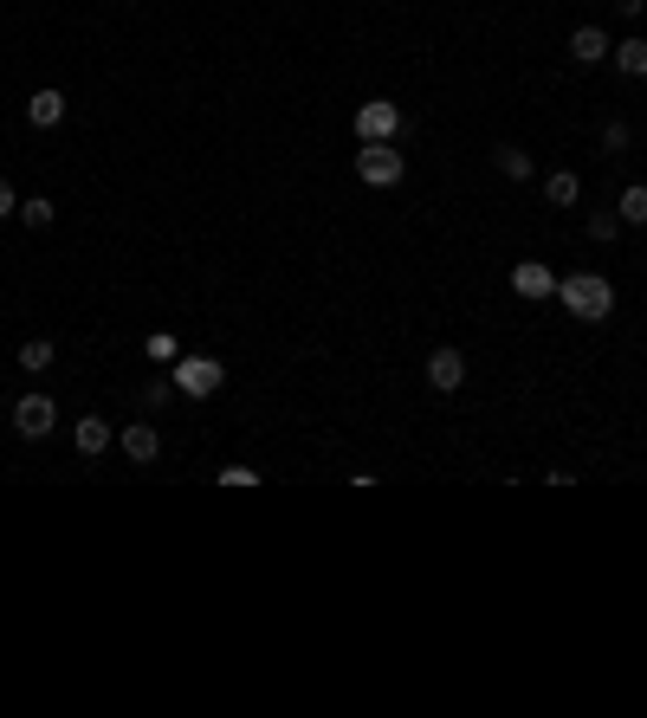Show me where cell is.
<instances>
[{"mask_svg":"<svg viewBox=\"0 0 647 718\" xmlns=\"http://www.w3.org/2000/svg\"><path fill=\"white\" fill-rule=\"evenodd\" d=\"M402 104H389V98H369V104H356V136L363 143H395L402 136Z\"/></svg>","mask_w":647,"mask_h":718,"instance_id":"3","label":"cell"},{"mask_svg":"<svg viewBox=\"0 0 647 718\" xmlns=\"http://www.w3.org/2000/svg\"><path fill=\"white\" fill-rule=\"evenodd\" d=\"M169 402V382H143V408H162Z\"/></svg>","mask_w":647,"mask_h":718,"instance_id":"21","label":"cell"},{"mask_svg":"<svg viewBox=\"0 0 647 718\" xmlns=\"http://www.w3.org/2000/svg\"><path fill=\"white\" fill-rule=\"evenodd\" d=\"M402 175H408V156L395 143H363L356 149V182L363 188H402Z\"/></svg>","mask_w":647,"mask_h":718,"instance_id":"2","label":"cell"},{"mask_svg":"<svg viewBox=\"0 0 647 718\" xmlns=\"http://www.w3.org/2000/svg\"><path fill=\"white\" fill-rule=\"evenodd\" d=\"M544 201H550V207H576V201H583V182H576L570 169L544 175Z\"/></svg>","mask_w":647,"mask_h":718,"instance_id":"16","label":"cell"},{"mask_svg":"<svg viewBox=\"0 0 647 718\" xmlns=\"http://www.w3.org/2000/svg\"><path fill=\"white\" fill-rule=\"evenodd\" d=\"M492 169H499L505 182H531V149H518V143H499V149H492Z\"/></svg>","mask_w":647,"mask_h":718,"instance_id":"13","label":"cell"},{"mask_svg":"<svg viewBox=\"0 0 647 718\" xmlns=\"http://www.w3.org/2000/svg\"><path fill=\"white\" fill-rule=\"evenodd\" d=\"M628 143H635V130H628L622 117H609V123H602V149H609V156H622Z\"/></svg>","mask_w":647,"mask_h":718,"instance_id":"19","label":"cell"},{"mask_svg":"<svg viewBox=\"0 0 647 718\" xmlns=\"http://www.w3.org/2000/svg\"><path fill=\"white\" fill-rule=\"evenodd\" d=\"M466 382V356L453 350V343H440V350H428V389H440V395H453Z\"/></svg>","mask_w":647,"mask_h":718,"instance_id":"7","label":"cell"},{"mask_svg":"<svg viewBox=\"0 0 647 718\" xmlns=\"http://www.w3.org/2000/svg\"><path fill=\"white\" fill-rule=\"evenodd\" d=\"M512 292L531 298V305H538V298H557V272H550L544 259H518L512 266Z\"/></svg>","mask_w":647,"mask_h":718,"instance_id":"6","label":"cell"},{"mask_svg":"<svg viewBox=\"0 0 647 718\" xmlns=\"http://www.w3.org/2000/svg\"><path fill=\"white\" fill-rule=\"evenodd\" d=\"M13 363H20L26 376H46V369L59 363V350H52V337H26V343H20V356H13Z\"/></svg>","mask_w":647,"mask_h":718,"instance_id":"14","label":"cell"},{"mask_svg":"<svg viewBox=\"0 0 647 718\" xmlns=\"http://www.w3.org/2000/svg\"><path fill=\"white\" fill-rule=\"evenodd\" d=\"M117 447H123V460H136V466H149L162 453V434H156V421H130L117 434Z\"/></svg>","mask_w":647,"mask_h":718,"instance_id":"8","label":"cell"},{"mask_svg":"<svg viewBox=\"0 0 647 718\" xmlns=\"http://www.w3.org/2000/svg\"><path fill=\"white\" fill-rule=\"evenodd\" d=\"M220 382H227V369H220L214 356H182V363H175V389L195 395V402H201V395H214Z\"/></svg>","mask_w":647,"mask_h":718,"instance_id":"5","label":"cell"},{"mask_svg":"<svg viewBox=\"0 0 647 718\" xmlns=\"http://www.w3.org/2000/svg\"><path fill=\"white\" fill-rule=\"evenodd\" d=\"M570 59H576V65H602V59H609V33H602L596 20H583V26L570 33Z\"/></svg>","mask_w":647,"mask_h":718,"instance_id":"10","label":"cell"},{"mask_svg":"<svg viewBox=\"0 0 647 718\" xmlns=\"http://www.w3.org/2000/svg\"><path fill=\"white\" fill-rule=\"evenodd\" d=\"M557 298L570 317H583V324H602V317L615 311V285L602 279V272H570V279H557Z\"/></svg>","mask_w":647,"mask_h":718,"instance_id":"1","label":"cell"},{"mask_svg":"<svg viewBox=\"0 0 647 718\" xmlns=\"http://www.w3.org/2000/svg\"><path fill=\"white\" fill-rule=\"evenodd\" d=\"M110 440H117V427H110L104 414H85V421L72 427V447L85 453V460H98V453H110Z\"/></svg>","mask_w":647,"mask_h":718,"instance_id":"9","label":"cell"},{"mask_svg":"<svg viewBox=\"0 0 647 718\" xmlns=\"http://www.w3.org/2000/svg\"><path fill=\"white\" fill-rule=\"evenodd\" d=\"M641 136H647V130H641Z\"/></svg>","mask_w":647,"mask_h":718,"instance_id":"24","label":"cell"},{"mask_svg":"<svg viewBox=\"0 0 647 718\" xmlns=\"http://www.w3.org/2000/svg\"><path fill=\"white\" fill-rule=\"evenodd\" d=\"M609 59H615V72L622 78H647V39H622V46H609Z\"/></svg>","mask_w":647,"mask_h":718,"instance_id":"12","label":"cell"},{"mask_svg":"<svg viewBox=\"0 0 647 718\" xmlns=\"http://www.w3.org/2000/svg\"><path fill=\"white\" fill-rule=\"evenodd\" d=\"M583 227H589V240H596V246H609V240H622V214H615V207H596V214H589V220H583Z\"/></svg>","mask_w":647,"mask_h":718,"instance_id":"18","label":"cell"},{"mask_svg":"<svg viewBox=\"0 0 647 718\" xmlns=\"http://www.w3.org/2000/svg\"><path fill=\"white\" fill-rule=\"evenodd\" d=\"M20 220H26L33 233H46L52 220H59V207H52V195H26V201H20Z\"/></svg>","mask_w":647,"mask_h":718,"instance_id":"17","label":"cell"},{"mask_svg":"<svg viewBox=\"0 0 647 718\" xmlns=\"http://www.w3.org/2000/svg\"><path fill=\"white\" fill-rule=\"evenodd\" d=\"M7 214H20V195H13V182L0 175V220H7Z\"/></svg>","mask_w":647,"mask_h":718,"instance_id":"20","label":"cell"},{"mask_svg":"<svg viewBox=\"0 0 647 718\" xmlns=\"http://www.w3.org/2000/svg\"><path fill=\"white\" fill-rule=\"evenodd\" d=\"M149 356H156V363H175V337H149Z\"/></svg>","mask_w":647,"mask_h":718,"instance_id":"22","label":"cell"},{"mask_svg":"<svg viewBox=\"0 0 647 718\" xmlns=\"http://www.w3.org/2000/svg\"><path fill=\"white\" fill-rule=\"evenodd\" d=\"M52 427H59V402L52 395H20L13 402V434L20 440H46Z\"/></svg>","mask_w":647,"mask_h":718,"instance_id":"4","label":"cell"},{"mask_svg":"<svg viewBox=\"0 0 647 718\" xmlns=\"http://www.w3.org/2000/svg\"><path fill=\"white\" fill-rule=\"evenodd\" d=\"M26 117H33L39 130H52V123H65V91H59V85L33 91V98H26Z\"/></svg>","mask_w":647,"mask_h":718,"instance_id":"11","label":"cell"},{"mask_svg":"<svg viewBox=\"0 0 647 718\" xmlns=\"http://www.w3.org/2000/svg\"><path fill=\"white\" fill-rule=\"evenodd\" d=\"M615 214H622V227H647V182H628L615 195Z\"/></svg>","mask_w":647,"mask_h":718,"instance_id":"15","label":"cell"},{"mask_svg":"<svg viewBox=\"0 0 647 718\" xmlns=\"http://www.w3.org/2000/svg\"><path fill=\"white\" fill-rule=\"evenodd\" d=\"M615 13H622V20H641V13H647V0H615Z\"/></svg>","mask_w":647,"mask_h":718,"instance_id":"23","label":"cell"}]
</instances>
